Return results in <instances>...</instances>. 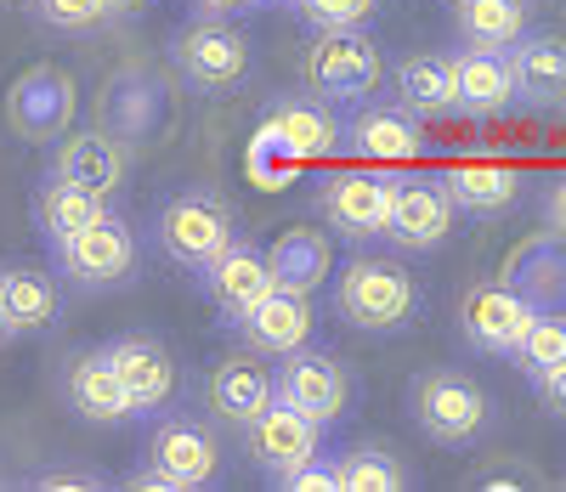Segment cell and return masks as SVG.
<instances>
[{"label":"cell","mask_w":566,"mask_h":492,"mask_svg":"<svg viewBox=\"0 0 566 492\" xmlns=\"http://www.w3.org/2000/svg\"><path fill=\"white\" fill-rule=\"evenodd\" d=\"M424 306L419 278L386 255H352L335 266V317L357 334H402Z\"/></svg>","instance_id":"6da1fadb"},{"label":"cell","mask_w":566,"mask_h":492,"mask_svg":"<svg viewBox=\"0 0 566 492\" xmlns=\"http://www.w3.org/2000/svg\"><path fill=\"white\" fill-rule=\"evenodd\" d=\"M301 80L328 108L363 103V96H374L386 80V52L363 29H317L306 57H301Z\"/></svg>","instance_id":"7a4b0ae2"},{"label":"cell","mask_w":566,"mask_h":492,"mask_svg":"<svg viewBox=\"0 0 566 492\" xmlns=\"http://www.w3.org/2000/svg\"><path fill=\"white\" fill-rule=\"evenodd\" d=\"M154 238L159 250L181 266V272H205L232 238H239V221H232V205L210 187H181L159 205L154 216Z\"/></svg>","instance_id":"3957f363"},{"label":"cell","mask_w":566,"mask_h":492,"mask_svg":"<svg viewBox=\"0 0 566 492\" xmlns=\"http://www.w3.org/2000/svg\"><path fill=\"white\" fill-rule=\"evenodd\" d=\"M408 414L413 425L442 441V448H470L488 425H493V402H488V390L459 374V368H431V374H419L408 385Z\"/></svg>","instance_id":"277c9868"},{"label":"cell","mask_w":566,"mask_h":492,"mask_svg":"<svg viewBox=\"0 0 566 492\" xmlns=\"http://www.w3.org/2000/svg\"><path fill=\"white\" fill-rule=\"evenodd\" d=\"M52 255H57V272L80 289V294H108V289H125L142 266V243L130 232L125 216H103V221H91L80 227L74 238L52 243Z\"/></svg>","instance_id":"5b68a950"},{"label":"cell","mask_w":566,"mask_h":492,"mask_svg":"<svg viewBox=\"0 0 566 492\" xmlns=\"http://www.w3.org/2000/svg\"><path fill=\"white\" fill-rule=\"evenodd\" d=\"M170 63L176 74L193 85V91H239L250 80V63H255V45L244 40V29H232L227 18H193L187 29L170 34Z\"/></svg>","instance_id":"8992f818"},{"label":"cell","mask_w":566,"mask_h":492,"mask_svg":"<svg viewBox=\"0 0 566 492\" xmlns=\"http://www.w3.org/2000/svg\"><path fill=\"white\" fill-rule=\"evenodd\" d=\"M391 192H397V176L386 170H328L317 181V216L328 221V232H340L352 243H374L386 238Z\"/></svg>","instance_id":"52a82bcc"},{"label":"cell","mask_w":566,"mask_h":492,"mask_svg":"<svg viewBox=\"0 0 566 492\" xmlns=\"http://www.w3.org/2000/svg\"><path fill=\"white\" fill-rule=\"evenodd\" d=\"M459 205L442 176H408L391 192V216H386V243L402 255H437L453 238Z\"/></svg>","instance_id":"ba28073f"},{"label":"cell","mask_w":566,"mask_h":492,"mask_svg":"<svg viewBox=\"0 0 566 492\" xmlns=\"http://www.w3.org/2000/svg\"><path fill=\"white\" fill-rule=\"evenodd\" d=\"M244 448H250L255 470L283 486L295 470H306L312 459H323V425H312L301 408H290L283 397H272V402L244 425Z\"/></svg>","instance_id":"9c48e42d"},{"label":"cell","mask_w":566,"mask_h":492,"mask_svg":"<svg viewBox=\"0 0 566 492\" xmlns=\"http://www.w3.org/2000/svg\"><path fill=\"white\" fill-rule=\"evenodd\" d=\"M80 114V85L57 63H34L7 91V125L23 142H57Z\"/></svg>","instance_id":"30bf717a"},{"label":"cell","mask_w":566,"mask_h":492,"mask_svg":"<svg viewBox=\"0 0 566 492\" xmlns=\"http://www.w3.org/2000/svg\"><path fill=\"white\" fill-rule=\"evenodd\" d=\"M272 385H277V397L290 408H301L312 425H335L352 408V374L335 352H312V346L290 352L283 368L272 374Z\"/></svg>","instance_id":"8fae6325"},{"label":"cell","mask_w":566,"mask_h":492,"mask_svg":"<svg viewBox=\"0 0 566 492\" xmlns=\"http://www.w3.org/2000/svg\"><path fill=\"white\" fill-rule=\"evenodd\" d=\"M340 147H352L368 165H419L424 142V119H413L402 103H352V119H340Z\"/></svg>","instance_id":"7c38bea8"},{"label":"cell","mask_w":566,"mask_h":492,"mask_svg":"<svg viewBox=\"0 0 566 492\" xmlns=\"http://www.w3.org/2000/svg\"><path fill=\"white\" fill-rule=\"evenodd\" d=\"M148 464H154L176 492H199V486H210V481L221 475V441L210 436V425L170 414V419H159L154 436H148Z\"/></svg>","instance_id":"4fadbf2b"},{"label":"cell","mask_w":566,"mask_h":492,"mask_svg":"<svg viewBox=\"0 0 566 492\" xmlns=\"http://www.w3.org/2000/svg\"><path fill=\"white\" fill-rule=\"evenodd\" d=\"M232 328L244 334L250 352L283 363L290 352L312 346V334H317V306H312V294H301V289H266L261 301H255L239 323H232Z\"/></svg>","instance_id":"5bb4252c"},{"label":"cell","mask_w":566,"mask_h":492,"mask_svg":"<svg viewBox=\"0 0 566 492\" xmlns=\"http://www.w3.org/2000/svg\"><path fill=\"white\" fill-rule=\"evenodd\" d=\"M499 283H510L538 317H566V238L533 232L504 255Z\"/></svg>","instance_id":"9a60e30c"},{"label":"cell","mask_w":566,"mask_h":492,"mask_svg":"<svg viewBox=\"0 0 566 492\" xmlns=\"http://www.w3.org/2000/svg\"><path fill=\"white\" fill-rule=\"evenodd\" d=\"M533 317H538V312H533L510 283L470 289L464 306H459V328H464V339H470L482 357H510L515 346H522V334H527Z\"/></svg>","instance_id":"2e32d148"},{"label":"cell","mask_w":566,"mask_h":492,"mask_svg":"<svg viewBox=\"0 0 566 492\" xmlns=\"http://www.w3.org/2000/svg\"><path fill=\"white\" fill-rule=\"evenodd\" d=\"M103 352H108V363H114V374L125 385L136 419L142 414H159L176 397V357L159 346L154 334H119V339H108Z\"/></svg>","instance_id":"e0dca14e"},{"label":"cell","mask_w":566,"mask_h":492,"mask_svg":"<svg viewBox=\"0 0 566 492\" xmlns=\"http://www.w3.org/2000/svg\"><path fill=\"white\" fill-rule=\"evenodd\" d=\"M199 289H205V301L227 317V323H239L261 294L272 289V272H266V250L250 238H232L227 250L199 272Z\"/></svg>","instance_id":"ac0fdd59"},{"label":"cell","mask_w":566,"mask_h":492,"mask_svg":"<svg viewBox=\"0 0 566 492\" xmlns=\"http://www.w3.org/2000/svg\"><path fill=\"white\" fill-rule=\"evenodd\" d=\"M63 147L52 154V176H63V181H74V187H85V192H97V199H114V192L125 187V170H130V159H125V142L114 136V130H63L57 136Z\"/></svg>","instance_id":"d6986e66"},{"label":"cell","mask_w":566,"mask_h":492,"mask_svg":"<svg viewBox=\"0 0 566 492\" xmlns=\"http://www.w3.org/2000/svg\"><path fill=\"white\" fill-rule=\"evenodd\" d=\"M272 147H283L290 159H328L340 147V119L328 103H317L312 91L301 96H277V103L266 108V136Z\"/></svg>","instance_id":"ffe728a7"},{"label":"cell","mask_w":566,"mask_h":492,"mask_svg":"<svg viewBox=\"0 0 566 492\" xmlns=\"http://www.w3.org/2000/svg\"><path fill=\"white\" fill-rule=\"evenodd\" d=\"M504 63H510V85L522 103L566 114V34H533L527 29L504 52Z\"/></svg>","instance_id":"44dd1931"},{"label":"cell","mask_w":566,"mask_h":492,"mask_svg":"<svg viewBox=\"0 0 566 492\" xmlns=\"http://www.w3.org/2000/svg\"><path fill=\"white\" fill-rule=\"evenodd\" d=\"M205 397H210V414H216V419H227V425H239V430H244V425L277 397V385H272L266 357L244 346L239 357H221V363L210 368Z\"/></svg>","instance_id":"7402d4cb"},{"label":"cell","mask_w":566,"mask_h":492,"mask_svg":"<svg viewBox=\"0 0 566 492\" xmlns=\"http://www.w3.org/2000/svg\"><path fill=\"white\" fill-rule=\"evenodd\" d=\"M63 397H69V408H74L85 425H125V419H136L125 385H119V374H114V363H108L103 346H97V352H80V357L63 368Z\"/></svg>","instance_id":"603a6c76"},{"label":"cell","mask_w":566,"mask_h":492,"mask_svg":"<svg viewBox=\"0 0 566 492\" xmlns=\"http://www.w3.org/2000/svg\"><path fill=\"white\" fill-rule=\"evenodd\" d=\"M515 103L510 85V63L504 52H453V114L464 119H493Z\"/></svg>","instance_id":"cb8c5ba5"},{"label":"cell","mask_w":566,"mask_h":492,"mask_svg":"<svg viewBox=\"0 0 566 492\" xmlns=\"http://www.w3.org/2000/svg\"><path fill=\"white\" fill-rule=\"evenodd\" d=\"M266 272H272V289H323L328 272H335V238L328 232H312V227H290L272 238L266 250Z\"/></svg>","instance_id":"d4e9b609"},{"label":"cell","mask_w":566,"mask_h":492,"mask_svg":"<svg viewBox=\"0 0 566 492\" xmlns=\"http://www.w3.org/2000/svg\"><path fill=\"white\" fill-rule=\"evenodd\" d=\"M448 18H453V34L470 52H510V45L533 29L527 0H453Z\"/></svg>","instance_id":"484cf974"},{"label":"cell","mask_w":566,"mask_h":492,"mask_svg":"<svg viewBox=\"0 0 566 492\" xmlns=\"http://www.w3.org/2000/svg\"><path fill=\"white\" fill-rule=\"evenodd\" d=\"M397 103L413 119H453V57L413 52L397 63Z\"/></svg>","instance_id":"4316f807"},{"label":"cell","mask_w":566,"mask_h":492,"mask_svg":"<svg viewBox=\"0 0 566 492\" xmlns=\"http://www.w3.org/2000/svg\"><path fill=\"white\" fill-rule=\"evenodd\" d=\"M103 216H108V199H97V192H85V187L45 170V181L34 192V227L45 232V243H63V238H74L80 227L103 221Z\"/></svg>","instance_id":"83f0119b"},{"label":"cell","mask_w":566,"mask_h":492,"mask_svg":"<svg viewBox=\"0 0 566 492\" xmlns=\"http://www.w3.org/2000/svg\"><path fill=\"white\" fill-rule=\"evenodd\" d=\"M448 192H453V205L464 210V216H504L510 205H515V192H522V176H515L510 165H493V159H464V165H453L448 176Z\"/></svg>","instance_id":"f1b7e54d"},{"label":"cell","mask_w":566,"mask_h":492,"mask_svg":"<svg viewBox=\"0 0 566 492\" xmlns=\"http://www.w3.org/2000/svg\"><path fill=\"white\" fill-rule=\"evenodd\" d=\"M0 294H7V312H12L18 334H45L63 317V289L40 266H7L0 272Z\"/></svg>","instance_id":"f546056e"},{"label":"cell","mask_w":566,"mask_h":492,"mask_svg":"<svg viewBox=\"0 0 566 492\" xmlns=\"http://www.w3.org/2000/svg\"><path fill=\"white\" fill-rule=\"evenodd\" d=\"M328 470H335V492H402L408 486L402 459L386 448H346L328 459Z\"/></svg>","instance_id":"4dcf8cb0"},{"label":"cell","mask_w":566,"mask_h":492,"mask_svg":"<svg viewBox=\"0 0 566 492\" xmlns=\"http://www.w3.org/2000/svg\"><path fill=\"white\" fill-rule=\"evenodd\" d=\"M510 357L522 363V374H527L533 385L555 379V374L566 368V317H533L527 334H522V346H515Z\"/></svg>","instance_id":"1f68e13d"},{"label":"cell","mask_w":566,"mask_h":492,"mask_svg":"<svg viewBox=\"0 0 566 492\" xmlns=\"http://www.w3.org/2000/svg\"><path fill=\"white\" fill-rule=\"evenodd\" d=\"M23 7H29L34 23L57 29V34H91V29L108 23V7H103V0H23Z\"/></svg>","instance_id":"d6a6232c"},{"label":"cell","mask_w":566,"mask_h":492,"mask_svg":"<svg viewBox=\"0 0 566 492\" xmlns=\"http://www.w3.org/2000/svg\"><path fill=\"white\" fill-rule=\"evenodd\" d=\"M301 23L317 34V29H363L374 12H380V0H295Z\"/></svg>","instance_id":"836d02e7"},{"label":"cell","mask_w":566,"mask_h":492,"mask_svg":"<svg viewBox=\"0 0 566 492\" xmlns=\"http://www.w3.org/2000/svg\"><path fill=\"white\" fill-rule=\"evenodd\" d=\"M283 486H290V492H335V470H328L323 459H312L306 470H295Z\"/></svg>","instance_id":"e575fe53"},{"label":"cell","mask_w":566,"mask_h":492,"mask_svg":"<svg viewBox=\"0 0 566 492\" xmlns=\"http://www.w3.org/2000/svg\"><path fill=\"white\" fill-rule=\"evenodd\" d=\"M34 486H45V492H85V486H103V475H80V470H52V475H40Z\"/></svg>","instance_id":"d590c367"},{"label":"cell","mask_w":566,"mask_h":492,"mask_svg":"<svg viewBox=\"0 0 566 492\" xmlns=\"http://www.w3.org/2000/svg\"><path fill=\"white\" fill-rule=\"evenodd\" d=\"M544 221H549V232L566 238V176H555L549 192H544Z\"/></svg>","instance_id":"8d00e7d4"},{"label":"cell","mask_w":566,"mask_h":492,"mask_svg":"<svg viewBox=\"0 0 566 492\" xmlns=\"http://www.w3.org/2000/svg\"><path fill=\"white\" fill-rule=\"evenodd\" d=\"M193 12H205V18H239V12H255L261 0H187Z\"/></svg>","instance_id":"74e56055"},{"label":"cell","mask_w":566,"mask_h":492,"mask_svg":"<svg viewBox=\"0 0 566 492\" xmlns=\"http://www.w3.org/2000/svg\"><path fill=\"white\" fill-rule=\"evenodd\" d=\"M538 390H544V408H549L555 419H566V368H560L555 379H544Z\"/></svg>","instance_id":"f35d334b"},{"label":"cell","mask_w":566,"mask_h":492,"mask_svg":"<svg viewBox=\"0 0 566 492\" xmlns=\"http://www.w3.org/2000/svg\"><path fill=\"white\" fill-rule=\"evenodd\" d=\"M130 486H136V492H176V486H170V481H165L154 464H142V470L130 475Z\"/></svg>","instance_id":"ab89813d"},{"label":"cell","mask_w":566,"mask_h":492,"mask_svg":"<svg viewBox=\"0 0 566 492\" xmlns=\"http://www.w3.org/2000/svg\"><path fill=\"white\" fill-rule=\"evenodd\" d=\"M103 7H108V18H142L154 0H103Z\"/></svg>","instance_id":"60d3db41"},{"label":"cell","mask_w":566,"mask_h":492,"mask_svg":"<svg viewBox=\"0 0 566 492\" xmlns=\"http://www.w3.org/2000/svg\"><path fill=\"white\" fill-rule=\"evenodd\" d=\"M538 475H527V470H504V475H482V486H533Z\"/></svg>","instance_id":"b9f144b4"},{"label":"cell","mask_w":566,"mask_h":492,"mask_svg":"<svg viewBox=\"0 0 566 492\" xmlns=\"http://www.w3.org/2000/svg\"><path fill=\"white\" fill-rule=\"evenodd\" d=\"M7 339H18V328H12V312H7V294H0V346Z\"/></svg>","instance_id":"7bdbcfd3"},{"label":"cell","mask_w":566,"mask_h":492,"mask_svg":"<svg viewBox=\"0 0 566 492\" xmlns=\"http://www.w3.org/2000/svg\"><path fill=\"white\" fill-rule=\"evenodd\" d=\"M261 7H295V0H261Z\"/></svg>","instance_id":"ee69618b"}]
</instances>
